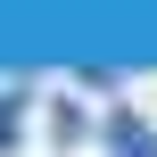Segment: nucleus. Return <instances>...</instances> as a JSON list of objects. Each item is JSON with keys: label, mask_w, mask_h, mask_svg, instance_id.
I'll list each match as a JSON object with an SVG mask.
<instances>
[{"label": "nucleus", "mask_w": 157, "mask_h": 157, "mask_svg": "<svg viewBox=\"0 0 157 157\" xmlns=\"http://www.w3.org/2000/svg\"><path fill=\"white\" fill-rule=\"evenodd\" d=\"M99 141H108V157H157V132L141 124V116H116Z\"/></svg>", "instance_id": "obj_1"}]
</instances>
